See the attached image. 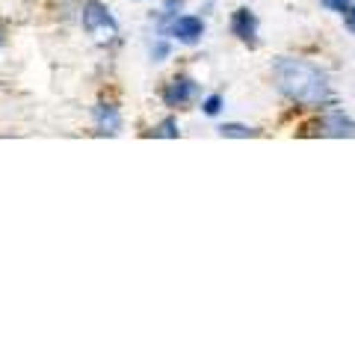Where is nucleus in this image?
<instances>
[{
    "mask_svg": "<svg viewBox=\"0 0 355 355\" xmlns=\"http://www.w3.org/2000/svg\"><path fill=\"white\" fill-rule=\"evenodd\" d=\"M349 3H352V0H323V6H326V9H331V12H338V15L347 12Z\"/></svg>",
    "mask_w": 355,
    "mask_h": 355,
    "instance_id": "11",
    "label": "nucleus"
},
{
    "mask_svg": "<svg viewBox=\"0 0 355 355\" xmlns=\"http://www.w3.org/2000/svg\"><path fill=\"white\" fill-rule=\"evenodd\" d=\"M169 36H175L184 44H198L205 36V21L198 15H175L169 24Z\"/></svg>",
    "mask_w": 355,
    "mask_h": 355,
    "instance_id": "3",
    "label": "nucleus"
},
{
    "mask_svg": "<svg viewBox=\"0 0 355 355\" xmlns=\"http://www.w3.org/2000/svg\"><path fill=\"white\" fill-rule=\"evenodd\" d=\"M151 57L157 60V62H163L166 57H169V44H166V42H157V44L151 48Z\"/></svg>",
    "mask_w": 355,
    "mask_h": 355,
    "instance_id": "12",
    "label": "nucleus"
},
{
    "mask_svg": "<svg viewBox=\"0 0 355 355\" xmlns=\"http://www.w3.org/2000/svg\"><path fill=\"white\" fill-rule=\"evenodd\" d=\"M272 77L279 92L287 95L293 104L302 107H323L331 98L329 77L320 65L296 57H279L272 65Z\"/></svg>",
    "mask_w": 355,
    "mask_h": 355,
    "instance_id": "1",
    "label": "nucleus"
},
{
    "mask_svg": "<svg viewBox=\"0 0 355 355\" xmlns=\"http://www.w3.org/2000/svg\"><path fill=\"white\" fill-rule=\"evenodd\" d=\"M193 95H196V80L193 77H187V74H181V77H172L169 83H166V89H163V104L166 107H187L193 101Z\"/></svg>",
    "mask_w": 355,
    "mask_h": 355,
    "instance_id": "4",
    "label": "nucleus"
},
{
    "mask_svg": "<svg viewBox=\"0 0 355 355\" xmlns=\"http://www.w3.org/2000/svg\"><path fill=\"white\" fill-rule=\"evenodd\" d=\"M314 133L320 137H355V121L343 113H329L314 125Z\"/></svg>",
    "mask_w": 355,
    "mask_h": 355,
    "instance_id": "5",
    "label": "nucleus"
},
{
    "mask_svg": "<svg viewBox=\"0 0 355 355\" xmlns=\"http://www.w3.org/2000/svg\"><path fill=\"white\" fill-rule=\"evenodd\" d=\"M80 21H83V30H86L98 44H107V42H113V39L119 36L116 18L110 15V9H107L104 3H98V0H86Z\"/></svg>",
    "mask_w": 355,
    "mask_h": 355,
    "instance_id": "2",
    "label": "nucleus"
},
{
    "mask_svg": "<svg viewBox=\"0 0 355 355\" xmlns=\"http://www.w3.org/2000/svg\"><path fill=\"white\" fill-rule=\"evenodd\" d=\"M0 42H3V30H0Z\"/></svg>",
    "mask_w": 355,
    "mask_h": 355,
    "instance_id": "14",
    "label": "nucleus"
},
{
    "mask_svg": "<svg viewBox=\"0 0 355 355\" xmlns=\"http://www.w3.org/2000/svg\"><path fill=\"white\" fill-rule=\"evenodd\" d=\"M154 137H166V139H175V137H178V121H175V119H166L163 125H160L157 130H154Z\"/></svg>",
    "mask_w": 355,
    "mask_h": 355,
    "instance_id": "9",
    "label": "nucleus"
},
{
    "mask_svg": "<svg viewBox=\"0 0 355 355\" xmlns=\"http://www.w3.org/2000/svg\"><path fill=\"white\" fill-rule=\"evenodd\" d=\"M343 21H347V27L355 33V6H352V3H349L347 12H343Z\"/></svg>",
    "mask_w": 355,
    "mask_h": 355,
    "instance_id": "13",
    "label": "nucleus"
},
{
    "mask_svg": "<svg viewBox=\"0 0 355 355\" xmlns=\"http://www.w3.org/2000/svg\"><path fill=\"white\" fill-rule=\"evenodd\" d=\"M254 128H246V125H237V121H228V125L219 128V137H231V139H249L254 137Z\"/></svg>",
    "mask_w": 355,
    "mask_h": 355,
    "instance_id": "8",
    "label": "nucleus"
},
{
    "mask_svg": "<svg viewBox=\"0 0 355 355\" xmlns=\"http://www.w3.org/2000/svg\"><path fill=\"white\" fill-rule=\"evenodd\" d=\"M95 125H98V133H110V137H116L121 130V116L113 104H98L95 107Z\"/></svg>",
    "mask_w": 355,
    "mask_h": 355,
    "instance_id": "7",
    "label": "nucleus"
},
{
    "mask_svg": "<svg viewBox=\"0 0 355 355\" xmlns=\"http://www.w3.org/2000/svg\"><path fill=\"white\" fill-rule=\"evenodd\" d=\"M202 110H205V116H216L222 110V95H207L202 101Z\"/></svg>",
    "mask_w": 355,
    "mask_h": 355,
    "instance_id": "10",
    "label": "nucleus"
},
{
    "mask_svg": "<svg viewBox=\"0 0 355 355\" xmlns=\"http://www.w3.org/2000/svg\"><path fill=\"white\" fill-rule=\"evenodd\" d=\"M231 33L240 39V42H249V44H254L258 39V18H254V12L252 9H237L234 15H231Z\"/></svg>",
    "mask_w": 355,
    "mask_h": 355,
    "instance_id": "6",
    "label": "nucleus"
}]
</instances>
